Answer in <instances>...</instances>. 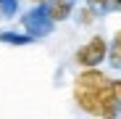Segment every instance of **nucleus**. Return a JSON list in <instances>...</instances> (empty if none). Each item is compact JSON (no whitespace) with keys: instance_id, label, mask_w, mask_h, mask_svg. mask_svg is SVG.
<instances>
[{"instance_id":"7ed1b4c3","label":"nucleus","mask_w":121,"mask_h":119,"mask_svg":"<svg viewBox=\"0 0 121 119\" xmlns=\"http://www.w3.org/2000/svg\"><path fill=\"white\" fill-rule=\"evenodd\" d=\"M45 5H48L50 21H63V19H69V13L74 8V0H45Z\"/></svg>"},{"instance_id":"39448f33","label":"nucleus","mask_w":121,"mask_h":119,"mask_svg":"<svg viewBox=\"0 0 121 119\" xmlns=\"http://www.w3.org/2000/svg\"><path fill=\"white\" fill-rule=\"evenodd\" d=\"M90 3H92V5H100V8H103V5H108V3H111V0H90Z\"/></svg>"},{"instance_id":"f257e3e1","label":"nucleus","mask_w":121,"mask_h":119,"mask_svg":"<svg viewBox=\"0 0 121 119\" xmlns=\"http://www.w3.org/2000/svg\"><path fill=\"white\" fill-rule=\"evenodd\" d=\"M74 101L79 103V109H84L92 116H116L121 103L113 90V79H108L103 71L84 69L74 82Z\"/></svg>"},{"instance_id":"423d86ee","label":"nucleus","mask_w":121,"mask_h":119,"mask_svg":"<svg viewBox=\"0 0 121 119\" xmlns=\"http://www.w3.org/2000/svg\"><path fill=\"white\" fill-rule=\"evenodd\" d=\"M32 3H37V5H42V3H45V0H32Z\"/></svg>"},{"instance_id":"f03ea898","label":"nucleus","mask_w":121,"mask_h":119,"mask_svg":"<svg viewBox=\"0 0 121 119\" xmlns=\"http://www.w3.org/2000/svg\"><path fill=\"white\" fill-rule=\"evenodd\" d=\"M105 53H108L105 40L103 37H92L87 45H82V48L76 50V64L84 66V69H92V66H97L105 58Z\"/></svg>"},{"instance_id":"6e6552de","label":"nucleus","mask_w":121,"mask_h":119,"mask_svg":"<svg viewBox=\"0 0 121 119\" xmlns=\"http://www.w3.org/2000/svg\"><path fill=\"white\" fill-rule=\"evenodd\" d=\"M116 3H118V5H121V0H116Z\"/></svg>"},{"instance_id":"0eeeda50","label":"nucleus","mask_w":121,"mask_h":119,"mask_svg":"<svg viewBox=\"0 0 121 119\" xmlns=\"http://www.w3.org/2000/svg\"><path fill=\"white\" fill-rule=\"evenodd\" d=\"M0 13H3V0H0Z\"/></svg>"},{"instance_id":"20e7f679","label":"nucleus","mask_w":121,"mask_h":119,"mask_svg":"<svg viewBox=\"0 0 121 119\" xmlns=\"http://www.w3.org/2000/svg\"><path fill=\"white\" fill-rule=\"evenodd\" d=\"M108 58H111V64H113V66H121V29L116 32V37H113V43H111V50H108Z\"/></svg>"}]
</instances>
